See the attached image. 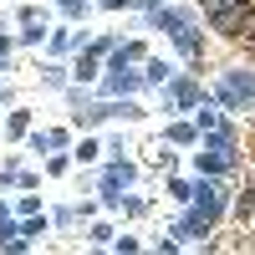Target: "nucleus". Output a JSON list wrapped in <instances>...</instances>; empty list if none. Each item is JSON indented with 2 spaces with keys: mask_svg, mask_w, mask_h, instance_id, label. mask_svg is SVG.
I'll return each mask as SVG.
<instances>
[{
  "mask_svg": "<svg viewBox=\"0 0 255 255\" xmlns=\"http://www.w3.org/2000/svg\"><path fill=\"white\" fill-rule=\"evenodd\" d=\"M153 26L158 31H168V41L189 56V61H199L204 56V41H199V31H194V20H189V10H174V5H153Z\"/></svg>",
  "mask_w": 255,
  "mask_h": 255,
  "instance_id": "nucleus-1",
  "label": "nucleus"
},
{
  "mask_svg": "<svg viewBox=\"0 0 255 255\" xmlns=\"http://www.w3.org/2000/svg\"><path fill=\"white\" fill-rule=\"evenodd\" d=\"M220 102H225L230 113H245L250 102H255V72H245V67L225 72V82H220Z\"/></svg>",
  "mask_w": 255,
  "mask_h": 255,
  "instance_id": "nucleus-2",
  "label": "nucleus"
},
{
  "mask_svg": "<svg viewBox=\"0 0 255 255\" xmlns=\"http://www.w3.org/2000/svg\"><path fill=\"white\" fill-rule=\"evenodd\" d=\"M143 82V72H133V61H123V56H113V67H108V82H102V92L108 97H128Z\"/></svg>",
  "mask_w": 255,
  "mask_h": 255,
  "instance_id": "nucleus-3",
  "label": "nucleus"
},
{
  "mask_svg": "<svg viewBox=\"0 0 255 255\" xmlns=\"http://www.w3.org/2000/svg\"><path fill=\"white\" fill-rule=\"evenodd\" d=\"M189 199H194V209H199L209 225H215V220H220V209H225V189L204 179V184H194V194H189Z\"/></svg>",
  "mask_w": 255,
  "mask_h": 255,
  "instance_id": "nucleus-4",
  "label": "nucleus"
},
{
  "mask_svg": "<svg viewBox=\"0 0 255 255\" xmlns=\"http://www.w3.org/2000/svg\"><path fill=\"white\" fill-rule=\"evenodd\" d=\"M163 87H168V102H174V108H199V102H204V92H199L194 77H168Z\"/></svg>",
  "mask_w": 255,
  "mask_h": 255,
  "instance_id": "nucleus-5",
  "label": "nucleus"
},
{
  "mask_svg": "<svg viewBox=\"0 0 255 255\" xmlns=\"http://www.w3.org/2000/svg\"><path fill=\"white\" fill-rule=\"evenodd\" d=\"M235 168V148H225V143H204V153H199V174H230Z\"/></svg>",
  "mask_w": 255,
  "mask_h": 255,
  "instance_id": "nucleus-6",
  "label": "nucleus"
},
{
  "mask_svg": "<svg viewBox=\"0 0 255 255\" xmlns=\"http://www.w3.org/2000/svg\"><path fill=\"white\" fill-rule=\"evenodd\" d=\"M123 184H133V163H113L102 174V204H123V194H118Z\"/></svg>",
  "mask_w": 255,
  "mask_h": 255,
  "instance_id": "nucleus-7",
  "label": "nucleus"
},
{
  "mask_svg": "<svg viewBox=\"0 0 255 255\" xmlns=\"http://www.w3.org/2000/svg\"><path fill=\"white\" fill-rule=\"evenodd\" d=\"M174 235H179V240H204V235H209V220L199 215V209H189V215L174 225Z\"/></svg>",
  "mask_w": 255,
  "mask_h": 255,
  "instance_id": "nucleus-8",
  "label": "nucleus"
},
{
  "mask_svg": "<svg viewBox=\"0 0 255 255\" xmlns=\"http://www.w3.org/2000/svg\"><path fill=\"white\" fill-rule=\"evenodd\" d=\"M97 56H102L97 46H82V56H77V67H72V72H77V82H92V77H97Z\"/></svg>",
  "mask_w": 255,
  "mask_h": 255,
  "instance_id": "nucleus-9",
  "label": "nucleus"
},
{
  "mask_svg": "<svg viewBox=\"0 0 255 255\" xmlns=\"http://www.w3.org/2000/svg\"><path fill=\"white\" fill-rule=\"evenodd\" d=\"M168 77H174V67H168V61H143V82H158V87H163Z\"/></svg>",
  "mask_w": 255,
  "mask_h": 255,
  "instance_id": "nucleus-10",
  "label": "nucleus"
},
{
  "mask_svg": "<svg viewBox=\"0 0 255 255\" xmlns=\"http://www.w3.org/2000/svg\"><path fill=\"white\" fill-rule=\"evenodd\" d=\"M67 143V133H31V148L41 153V148H61Z\"/></svg>",
  "mask_w": 255,
  "mask_h": 255,
  "instance_id": "nucleus-11",
  "label": "nucleus"
},
{
  "mask_svg": "<svg viewBox=\"0 0 255 255\" xmlns=\"http://www.w3.org/2000/svg\"><path fill=\"white\" fill-rule=\"evenodd\" d=\"M250 0H204V15H220V10H245Z\"/></svg>",
  "mask_w": 255,
  "mask_h": 255,
  "instance_id": "nucleus-12",
  "label": "nucleus"
},
{
  "mask_svg": "<svg viewBox=\"0 0 255 255\" xmlns=\"http://www.w3.org/2000/svg\"><path fill=\"white\" fill-rule=\"evenodd\" d=\"M199 138V128H189V123H174L168 128V143H194Z\"/></svg>",
  "mask_w": 255,
  "mask_h": 255,
  "instance_id": "nucleus-13",
  "label": "nucleus"
},
{
  "mask_svg": "<svg viewBox=\"0 0 255 255\" xmlns=\"http://www.w3.org/2000/svg\"><path fill=\"white\" fill-rule=\"evenodd\" d=\"M194 128H199V133H209V128H220V113H215V108H204V102H199V123H194Z\"/></svg>",
  "mask_w": 255,
  "mask_h": 255,
  "instance_id": "nucleus-14",
  "label": "nucleus"
},
{
  "mask_svg": "<svg viewBox=\"0 0 255 255\" xmlns=\"http://www.w3.org/2000/svg\"><path fill=\"white\" fill-rule=\"evenodd\" d=\"M250 209H255V184H250V189H245V194H240V199H235V215H240V220H245V215H250Z\"/></svg>",
  "mask_w": 255,
  "mask_h": 255,
  "instance_id": "nucleus-15",
  "label": "nucleus"
},
{
  "mask_svg": "<svg viewBox=\"0 0 255 255\" xmlns=\"http://www.w3.org/2000/svg\"><path fill=\"white\" fill-rule=\"evenodd\" d=\"M20 26H26V31H20V41H31V46L41 41V31H46V26H41V20H20Z\"/></svg>",
  "mask_w": 255,
  "mask_h": 255,
  "instance_id": "nucleus-16",
  "label": "nucleus"
},
{
  "mask_svg": "<svg viewBox=\"0 0 255 255\" xmlns=\"http://www.w3.org/2000/svg\"><path fill=\"white\" fill-rule=\"evenodd\" d=\"M46 230V220H36V215H26V225H20V240H31V235H41Z\"/></svg>",
  "mask_w": 255,
  "mask_h": 255,
  "instance_id": "nucleus-17",
  "label": "nucleus"
},
{
  "mask_svg": "<svg viewBox=\"0 0 255 255\" xmlns=\"http://www.w3.org/2000/svg\"><path fill=\"white\" fill-rule=\"evenodd\" d=\"M240 36L255 41V5H245V15H240Z\"/></svg>",
  "mask_w": 255,
  "mask_h": 255,
  "instance_id": "nucleus-18",
  "label": "nucleus"
},
{
  "mask_svg": "<svg viewBox=\"0 0 255 255\" xmlns=\"http://www.w3.org/2000/svg\"><path fill=\"white\" fill-rule=\"evenodd\" d=\"M168 194H174V199H189V194H194V184H184V179H168Z\"/></svg>",
  "mask_w": 255,
  "mask_h": 255,
  "instance_id": "nucleus-19",
  "label": "nucleus"
},
{
  "mask_svg": "<svg viewBox=\"0 0 255 255\" xmlns=\"http://www.w3.org/2000/svg\"><path fill=\"white\" fill-rule=\"evenodd\" d=\"M118 56H123V61H148V56H143V46H138V41H128V46H123Z\"/></svg>",
  "mask_w": 255,
  "mask_h": 255,
  "instance_id": "nucleus-20",
  "label": "nucleus"
},
{
  "mask_svg": "<svg viewBox=\"0 0 255 255\" xmlns=\"http://www.w3.org/2000/svg\"><path fill=\"white\" fill-rule=\"evenodd\" d=\"M15 235H20V230L10 225V215H5V209H0V240H15Z\"/></svg>",
  "mask_w": 255,
  "mask_h": 255,
  "instance_id": "nucleus-21",
  "label": "nucleus"
},
{
  "mask_svg": "<svg viewBox=\"0 0 255 255\" xmlns=\"http://www.w3.org/2000/svg\"><path fill=\"white\" fill-rule=\"evenodd\" d=\"M56 5L67 10V15H82V10H87V0H56Z\"/></svg>",
  "mask_w": 255,
  "mask_h": 255,
  "instance_id": "nucleus-22",
  "label": "nucleus"
},
{
  "mask_svg": "<svg viewBox=\"0 0 255 255\" xmlns=\"http://www.w3.org/2000/svg\"><path fill=\"white\" fill-rule=\"evenodd\" d=\"M102 5H108V10H123V5H133V0H102Z\"/></svg>",
  "mask_w": 255,
  "mask_h": 255,
  "instance_id": "nucleus-23",
  "label": "nucleus"
},
{
  "mask_svg": "<svg viewBox=\"0 0 255 255\" xmlns=\"http://www.w3.org/2000/svg\"><path fill=\"white\" fill-rule=\"evenodd\" d=\"M5 51H10V36H5V31H0V56H5Z\"/></svg>",
  "mask_w": 255,
  "mask_h": 255,
  "instance_id": "nucleus-24",
  "label": "nucleus"
},
{
  "mask_svg": "<svg viewBox=\"0 0 255 255\" xmlns=\"http://www.w3.org/2000/svg\"><path fill=\"white\" fill-rule=\"evenodd\" d=\"M0 61H5V56H0Z\"/></svg>",
  "mask_w": 255,
  "mask_h": 255,
  "instance_id": "nucleus-25",
  "label": "nucleus"
}]
</instances>
